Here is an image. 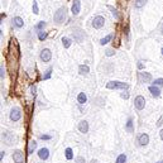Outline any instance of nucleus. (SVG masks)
<instances>
[{"label":"nucleus","mask_w":163,"mask_h":163,"mask_svg":"<svg viewBox=\"0 0 163 163\" xmlns=\"http://www.w3.org/2000/svg\"><path fill=\"white\" fill-rule=\"evenodd\" d=\"M134 106L137 107L138 110H143L144 106H145V99L143 98V96L138 95L137 98L134 99Z\"/></svg>","instance_id":"nucleus-6"},{"label":"nucleus","mask_w":163,"mask_h":163,"mask_svg":"<svg viewBox=\"0 0 163 163\" xmlns=\"http://www.w3.org/2000/svg\"><path fill=\"white\" fill-rule=\"evenodd\" d=\"M72 37H74V39L76 41V42L81 43V42H84V39H85V33L80 28H76V29L72 30Z\"/></svg>","instance_id":"nucleus-3"},{"label":"nucleus","mask_w":163,"mask_h":163,"mask_svg":"<svg viewBox=\"0 0 163 163\" xmlns=\"http://www.w3.org/2000/svg\"><path fill=\"white\" fill-rule=\"evenodd\" d=\"M47 38V33L43 32V30H41V32H38V39L39 41H44Z\"/></svg>","instance_id":"nucleus-26"},{"label":"nucleus","mask_w":163,"mask_h":163,"mask_svg":"<svg viewBox=\"0 0 163 163\" xmlns=\"http://www.w3.org/2000/svg\"><path fill=\"white\" fill-rule=\"evenodd\" d=\"M106 89L109 90H125L128 89V84L120 81H110L106 84Z\"/></svg>","instance_id":"nucleus-1"},{"label":"nucleus","mask_w":163,"mask_h":163,"mask_svg":"<svg viewBox=\"0 0 163 163\" xmlns=\"http://www.w3.org/2000/svg\"><path fill=\"white\" fill-rule=\"evenodd\" d=\"M153 85L154 86H161V85H163V78H155L154 81H153Z\"/></svg>","instance_id":"nucleus-29"},{"label":"nucleus","mask_w":163,"mask_h":163,"mask_svg":"<svg viewBox=\"0 0 163 163\" xmlns=\"http://www.w3.org/2000/svg\"><path fill=\"white\" fill-rule=\"evenodd\" d=\"M44 27H46V22H39L36 27H34V29L36 30H43Z\"/></svg>","instance_id":"nucleus-24"},{"label":"nucleus","mask_w":163,"mask_h":163,"mask_svg":"<svg viewBox=\"0 0 163 163\" xmlns=\"http://www.w3.org/2000/svg\"><path fill=\"white\" fill-rule=\"evenodd\" d=\"M48 155H50V151H48L47 148H41L39 151H38V157L41 159H43V161H46L48 158Z\"/></svg>","instance_id":"nucleus-13"},{"label":"nucleus","mask_w":163,"mask_h":163,"mask_svg":"<svg viewBox=\"0 0 163 163\" xmlns=\"http://www.w3.org/2000/svg\"><path fill=\"white\" fill-rule=\"evenodd\" d=\"M157 163H163V162H162V161H161V162H157Z\"/></svg>","instance_id":"nucleus-41"},{"label":"nucleus","mask_w":163,"mask_h":163,"mask_svg":"<svg viewBox=\"0 0 163 163\" xmlns=\"http://www.w3.org/2000/svg\"><path fill=\"white\" fill-rule=\"evenodd\" d=\"M36 148H37V142H36V140L29 142V145H28V154H32Z\"/></svg>","instance_id":"nucleus-20"},{"label":"nucleus","mask_w":163,"mask_h":163,"mask_svg":"<svg viewBox=\"0 0 163 163\" xmlns=\"http://www.w3.org/2000/svg\"><path fill=\"white\" fill-rule=\"evenodd\" d=\"M149 92L152 94V96H154V98H158L159 95H161V90H159L157 86H154V85H152V86H149Z\"/></svg>","instance_id":"nucleus-14"},{"label":"nucleus","mask_w":163,"mask_h":163,"mask_svg":"<svg viewBox=\"0 0 163 163\" xmlns=\"http://www.w3.org/2000/svg\"><path fill=\"white\" fill-rule=\"evenodd\" d=\"M125 130L128 131V133H133L134 131V123H133V119H128L127 124H125Z\"/></svg>","instance_id":"nucleus-16"},{"label":"nucleus","mask_w":163,"mask_h":163,"mask_svg":"<svg viewBox=\"0 0 163 163\" xmlns=\"http://www.w3.org/2000/svg\"><path fill=\"white\" fill-rule=\"evenodd\" d=\"M80 10H81V1L80 0H72V6H71V12L74 15H78Z\"/></svg>","instance_id":"nucleus-7"},{"label":"nucleus","mask_w":163,"mask_h":163,"mask_svg":"<svg viewBox=\"0 0 163 163\" xmlns=\"http://www.w3.org/2000/svg\"><path fill=\"white\" fill-rule=\"evenodd\" d=\"M111 39H113V34H107L106 37H104L102 39H100V44H101V46H104V44H107Z\"/></svg>","instance_id":"nucleus-21"},{"label":"nucleus","mask_w":163,"mask_h":163,"mask_svg":"<svg viewBox=\"0 0 163 163\" xmlns=\"http://www.w3.org/2000/svg\"><path fill=\"white\" fill-rule=\"evenodd\" d=\"M13 161L15 163H23L24 162V157H23V153L20 151H15L13 153Z\"/></svg>","instance_id":"nucleus-10"},{"label":"nucleus","mask_w":163,"mask_h":163,"mask_svg":"<svg viewBox=\"0 0 163 163\" xmlns=\"http://www.w3.org/2000/svg\"><path fill=\"white\" fill-rule=\"evenodd\" d=\"M159 137H161V139L163 140V129H162L161 131H159Z\"/></svg>","instance_id":"nucleus-38"},{"label":"nucleus","mask_w":163,"mask_h":163,"mask_svg":"<svg viewBox=\"0 0 163 163\" xmlns=\"http://www.w3.org/2000/svg\"><path fill=\"white\" fill-rule=\"evenodd\" d=\"M13 23H14V25L17 28H23V25H24V20L20 17H14L13 18Z\"/></svg>","instance_id":"nucleus-15"},{"label":"nucleus","mask_w":163,"mask_h":163,"mask_svg":"<svg viewBox=\"0 0 163 163\" xmlns=\"http://www.w3.org/2000/svg\"><path fill=\"white\" fill-rule=\"evenodd\" d=\"M114 53H115V52H114V50H111V48H110V50H106V52H105V54L107 57H111Z\"/></svg>","instance_id":"nucleus-32"},{"label":"nucleus","mask_w":163,"mask_h":163,"mask_svg":"<svg viewBox=\"0 0 163 163\" xmlns=\"http://www.w3.org/2000/svg\"><path fill=\"white\" fill-rule=\"evenodd\" d=\"M157 124H158V125H161V124H162V118H161V119L158 120V123H157Z\"/></svg>","instance_id":"nucleus-40"},{"label":"nucleus","mask_w":163,"mask_h":163,"mask_svg":"<svg viewBox=\"0 0 163 163\" xmlns=\"http://www.w3.org/2000/svg\"><path fill=\"white\" fill-rule=\"evenodd\" d=\"M77 101H78V104H85L86 101H87V96H86L85 92H80V94H78Z\"/></svg>","instance_id":"nucleus-18"},{"label":"nucleus","mask_w":163,"mask_h":163,"mask_svg":"<svg viewBox=\"0 0 163 163\" xmlns=\"http://www.w3.org/2000/svg\"><path fill=\"white\" fill-rule=\"evenodd\" d=\"M0 72H1V74H0V78L3 80L5 77V68H4V66H3V65L0 66Z\"/></svg>","instance_id":"nucleus-31"},{"label":"nucleus","mask_w":163,"mask_h":163,"mask_svg":"<svg viewBox=\"0 0 163 163\" xmlns=\"http://www.w3.org/2000/svg\"><path fill=\"white\" fill-rule=\"evenodd\" d=\"M138 78H139L140 82H151L152 81V75L148 74V72H139L138 74Z\"/></svg>","instance_id":"nucleus-9"},{"label":"nucleus","mask_w":163,"mask_h":163,"mask_svg":"<svg viewBox=\"0 0 163 163\" xmlns=\"http://www.w3.org/2000/svg\"><path fill=\"white\" fill-rule=\"evenodd\" d=\"M78 130H80V133H87L89 131V123L86 120H81L78 123Z\"/></svg>","instance_id":"nucleus-12"},{"label":"nucleus","mask_w":163,"mask_h":163,"mask_svg":"<svg viewBox=\"0 0 163 163\" xmlns=\"http://www.w3.org/2000/svg\"><path fill=\"white\" fill-rule=\"evenodd\" d=\"M138 143H139V145H147L148 143H149V137H148V134H145V133H143V134H140L139 137H138Z\"/></svg>","instance_id":"nucleus-11"},{"label":"nucleus","mask_w":163,"mask_h":163,"mask_svg":"<svg viewBox=\"0 0 163 163\" xmlns=\"http://www.w3.org/2000/svg\"><path fill=\"white\" fill-rule=\"evenodd\" d=\"M51 75H52V68L50 67V68H48V70L46 71V74L43 75V80H48V78L51 77Z\"/></svg>","instance_id":"nucleus-27"},{"label":"nucleus","mask_w":163,"mask_h":163,"mask_svg":"<svg viewBox=\"0 0 163 163\" xmlns=\"http://www.w3.org/2000/svg\"><path fill=\"white\" fill-rule=\"evenodd\" d=\"M138 68L142 70V68H143V63H138Z\"/></svg>","instance_id":"nucleus-39"},{"label":"nucleus","mask_w":163,"mask_h":163,"mask_svg":"<svg viewBox=\"0 0 163 163\" xmlns=\"http://www.w3.org/2000/svg\"><path fill=\"white\" fill-rule=\"evenodd\" d=\"M147 4V0H134V8L137 9H140Z\"/></svg>","instance_id":"nucleus-19"},{"label":"nucleus","mask_w":163,"mask_h":163,"mask_svg":"<svg viewBox=\"0 0 163 163\" xmlns=\"http://www.w3.org/2000/svg\"><path fill=\"white\" fill-rule=\"evenodd\" d=\"M71 43H72V41L70 39V38H67V37H62V44H63V47H65V48H70Z\"/></svg>","instance_id":"nucleus-22"},{"label":"nucleus","mask_w":163,"mask_h":163,"mask_svg":"<svg viewBox=\"0 0 163 163\" xmlns=\"http://www.w3.org/2000/svg\"><path fill=\"white\" fill-rule=\"evenodd\" d=\"M65 154H66V158H67L68 161L74 158V153H72V149H71V148H67V149H66V151H65Z\"/></svg>","instance_id":"nucleus-23"},{"label":"nucleus","mask_w":163,"mask_h":163,"mask_svg":"<svg viewBox=\"0 0 163 163\" xmlns=\"http://www.w3.org/2000/svg\"><path fill=\"white\" fill-rule=\"evenodd\" d=\"M33 13H34V14H38V13H39V9H38L37 1H33Z\"/></svg>","instance_id":"nucleus-30"},{"label":"nucleus","mask_w":163,"mask_h":163,"mask_svg":"<svg viewBox=\"0 0 163 163\" xmlns=\"http://www.w3.org/2000/svg\"><path fill=\"white\" fill-rule=\"evenodd\" d=\"M104 24H105V19H104V17H101V15H96L95 18H94V20H92V27L95 29L102 28Z\"/></svg>","instance_id":"nucleus-4"},{"label":"nucleus","mask_w":163,"mask_h":163,"mask_svg":"<svg viewBox=\"0 0 163 163\" xmlns=\"http://www.w3.org/2000/svg\"><path fill=\"white\" fill-rule=\"evenodd\" d=\"M121 98H123V99H128V98H129V95H128L127 92H125V94L123 92V94H121Z\"/></svg>","instance_id":"nucleus-36"},{"label":"nucleus","mask_w":163,"mask_h":163,"mask_svg":"<svg viewBox=\"0 0 163 163\" xmlns=\"http://www.w3.org/2000/svg\"><path fill=\"white\" fill-rule=\"evenodd\" d=\"M109 9L111 10V13H113V15L115 17V19H119V18H120V15L118 14V10H116V9H114L113 6H109Z\"/></svg>","instance_id":"nucleus-28"},{"label":"nucleus","mask_w":163,"mask_h":163,"mask_svg":"<svg viewBox=\"0 0 163 163\" xmlns=\"http://www.w3.org/2000/svg\"><path fill=\"white\" fill-rule=\"evenodd\" d=\"M4 157H5V152H3V151H1V153H0V159L3 161V158H4Z\"/></svg>","instance_id":"nucleus-37"},{"label":"nucleus","mask_w":163,"mask_h":163,"mask_svg":"<svg viewBox=\"0 0 163 163\" xmlns=\"http://www.w3.org/2000/svg\"><path fill=\"white\" fill-rule=\"evenodd\" d=\"M90 72V68H89V66L87 65H81L78 67V74L80 75H82V76H86Z\"/></svg>","instance_id":"nucleus-17"},{"label":"nucleus","mask_w":163,"mask_h":163,"mask_svg":"<svg viewBox=\"0 0 163 163\" xmlns=\"http://www.w3.org/2000/svg\"><path fill=\"white\" fill-rule=\"evenodd\" d=\"M39 138H41V139H42V140H50L52 137H51V135H41Z\"/></svg>","instance_id":"nucleus-34"},{"label":"nucleus","mask_w":163,"mask_h":163,"mask_svg":"<svg viewBox=\"0 0 163 163\" xmlns=\"http://www.w3.org/2000/svg\"><path fill=\"white\" fill-rule=\"evenodd\" d=\"M66 19V8H60V9H57V12L54 13V15H53V20L56 22L57 24H61L63 20Z\"/></svg>","instance_id":"nucleus-2"},{"label":"nucleus","mask_w":163,"mask_h":163,"mask_svg":"<svg viewBox=\"0 0 163 163\" xmlns=\"http://www.w3.org/2000/svg\"><path fill=\"white\" fill-rule=\"evenodd\" d=\"M36 90H37V87H36V85H33V86H30V92H32V94H33V95H34V94H36Z\"/></svg>","instance_id":"nucleus-35"},{"label":"nucleus","mask_w":163,"mask_h":163,"mask_svg":"<svg viewBox=\"0 0 163 163\" xmlns=\"http://www.w3.org/2000/svg\"><path fill=\"white\" fill-rule=\"evenodd\" d=\"M162 54H163V48H162Z\"/></svg>","instance_id":"nucleus-42"},{"label":"nucleus","mask_w":163,"mask_h":163,"mask_svg":"<svg viewBox=\"0 0 163 163\" xmlns=\"http://www.w3.org/2000/svg\"><path fill=\"white\" fill-rule=\"evenodd\" d=\"M52 58V52L48 50V48H44V50L41 52V60L43 62H50Z\"/></svg>","instance_id":"nucleus-8"},{"label":"nucleus","mask_w":163,"mask_h":163,"mask_svg":"<svg viewBox=\"0 0 163 163\" xmlns=\"http://www.w3.org/2000/svg\"><path fill=\"white\" fill-rule=\"evenodd\" d=\"M127 162V155L125 154H120L116 158V163H125Z\"/></svg>","instance_id":"nucleus-25"},{"label":"nucleus","mask_w":163,"mask_h":163,"mask_svg":"<svg viewBox=\"0 0 163 163\" xmlns=\"http://www.w3.org/2000/svg\"><path fill=\"white\" fill-rule=\"evenodd\" d=\"M76 163H86V161L84 157H77L76 158Z\"/></svg>","instance_id":"nucleus-33"},{"label":"nucleus","mask_w":163,"mask_h":163,"mask_svg":"<svg viewBox=\"0 0 163 163\" xmlns=\"http://www.w3.org/2000/svg\"><path fill=\"white\" fill-rule=\"evenodd\" d=\"M20 118H22V111H20L19 107H13L12 110H10V120L12 121H18Z\"/></svg>","instance_id":"nucleus-5"}]
</instances>
